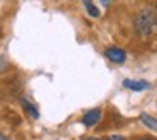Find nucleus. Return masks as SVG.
I'll use <instances>...</instances> for the list:
<instances>
[{
  "instance_id": "1",
  "label": "nucleus",
  "mask_w": 157,
  "mask_h": 140,
  "mask_svg": "<svg viewBox=\"0 0 157 140\" xmlns=\"http://www.w3.org/2000/svg\"><path fill=\"white\" fill-rule=\"evenodd\" d=\"M157 27V14L152 9H142L135 17V29L140 36L147 38Z\"/></svg>"
},
{
  "instance_id": "2",
  "label": "nucleus",
  "mask_w": 157,
  "mask_h": 140,
  "mask_svg": "<svg viewBox=\"0 0 157 140\" xmlns=\"http://www.w3.org/2000/svg\"><path fill=\"white\" fill-rule=\"evenodd\" d=\"M106 56L114 63H123L125 58H126V53H125V50H121V48H108Z\"/></svg>"
},
{
  "instance_id": "3",
  "label": "nucleus",
  "mask_w": 157,
  "mask_h": 140,
  "mask_svg": "<svg viewBox=\"0 0 157 140\" xmlns=\"http://www.w3.org/2000/svg\"><path fill=\"white\" fill-rule=\"evenodd\" d=\"M123 86L126 87V89H130V91H144V89H149L150 87V84L149 82H145V80H125L123 82Z\"/></svg>"
},
{
  "instance_id": "4",
  "label": "nucleus",
  "mask_w": 157,
  "mask_h": 140,
  "mask_svg": "<svg viewBox=\"0 0 157 140\" xmlns=\"http://www.w3.org/2000/svg\"><path fill=\"white\" fill-rule=\"evenodd\" d=\"M99 120H101V109H90L89 113H86V116H84V125L94 126Z\"/></svg>"
},
{
  "instance_id": "5",
  "label": "nucleus",
  "mask_w": 157,
  "mask_h": 140,
  "mask_svg": "<svg viewBox=\"0 0 157 140\" xmlns=\"http://www.w3.org/2000/svg\"><path fill=\"white\" fill-rule=\"evenodd\" d=\"M21 103H22V108H24V111H26V113H28V116H31L33 120H36V118L39 116L38 109H36V106L33 104V103L26 101V99H21Z\"/></svg>"
},
{
  "instance_id": "6",
  "label": "nucleus",
  "mask_w": 157,
  "mask_h": 140,
  "mask_svg": "<svg viewBox=\"0 0 157 140\" xmlns=\"http://www.w3.org/2000/svg\"><path fill=\"white\" fill-rule=\"evenodd\" d=\"M140 118H142V121H144L150 130H155V132H157V120H155V118H152L150 115H147V113H142Z\"/></svg>"
},
{
  "instance_id": "7",
  "label": "nucleus",
  "mask_w": 157,
  "mask_h": 140,
  "mask_svg": "<svg viewBox=\"0 0 157 140\" xmlns=\"http://www.w3.org/2000/svg\"><path fill=\"white\" fill-rule=\"evenodd\" d=\"M84 2V5H86V9H87V12H89L92 17H99V10L96 9V5L92 4V0H82Z\"/></svg>"
},
{
  "instance_id": "8",
  "label": "nucleus",
  "mask_w": 157,
  "mask_h": 140,
  "mask_svg": "<svg viewBox=\"0 0 157 140\" xmlns=\"http://www.w3.org/2000/svg\"><path fill=\"white\" fill-rule=\"evenodd\" d=\"M9 68V62L5 56H0V72H5Z\"/></svg>"
},
{
  "instance_id": "9",
  "label": "nucleus",
  "mask_w": 157,
  "mask_h": 140,
  "mask_svg": "<svg viewBox=\"0 0 157 140\" xmlns=\"http://www.w3.org/2000/svg\"><path fill=\"white\" fill-rule=\"evenodd\" d=\"M106 140H125L123 137H120V135H111V137H108Z\"/></svg>"
},
{
  "instance_id": "10",
  "label": "nucleus",
  "mask_w": 157,
  "mask_h": 140,
  "mask_svg": "<svg viewBox=\"0 0 157 140\" xmlns=\"http://www.w3.org/2000/svg\"><path fill=\"white\" fill-rule=\"evenodd\" d=\"M111 2H113V0H101V4H102V5H109Z\"/></svg>"
},
{
  "instance_id": "11",
  "label": "nucleus",
  "mask_w": 157,
  "mask_h": 140,
  "mask_svg": "<svg viewBox=\"0 0 157 140\" xmlns=\"http://www.w3.org/2000/svg\"><path fill=\"white\" fill-rule=\"evenodd\" d=\"M0 140H7V137H5V135H2V133H0Z\"/></svg>"
},
{
  "instance_id": "12",
  "label": "nucleus",
  "mask_w": 157,
  "mask_h": 140,
  "mask_svg": "<svg viewBox=\"0 0 157 140\" xmlns=\"http://www.w3.org/2000/svg\"><path fill=\"white\" fill-rule=\"evenodd\" d=\"M86 140H99V138H86Z\"/></svg>"
},
{
  "instance_id": "13",
  "label": "nucleus",
  "mask_w": 157,
  "mask_h": 140,
  "mask_svg": "<svg viewBox=\"0 0 157 140\" xmlns=\"http://www.w3.org/2000/svg\"><path fill=\"white\" fill-rule=\"evenodd\" d=\"M142 140H154V138H142Z\"/></svg>"
}]
</instances>
